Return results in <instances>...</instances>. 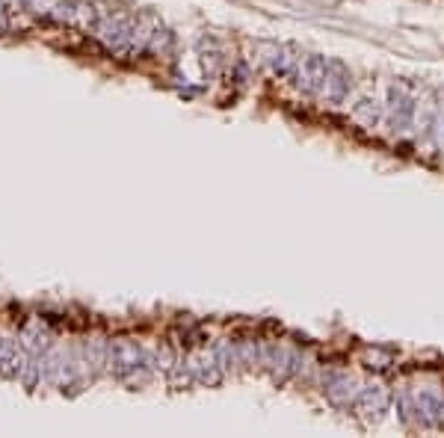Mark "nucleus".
<instances>
[{"instance_id":"f257e3e1","label":"nucleus","mask_w":444,"mask_h":438,"mask_svg":"<svg viewBox=\"0 0 444 438\" xmlns=\"http://www.w3.org/2000/svg\"><path fill=\"white\" fill-rule=\"evenodd\" d=\"M388 403H391L388 388H385L382 382H368V385L359 388V397H355V403H352V412L359 415L361 424L373 426V424H379L385 417Z\"/></svg>"},{"instance_id":"f03ea898","label":"nucleus","mask_w":444,"mask_h":438,"mask_svg":"<svg viewBox=\"0 0 444 438\" xmlns=\"http://www.w3.org/2000/svg\"><path fill=\"white\" fill-rule=\"evenodd\" d=\"M414 113H418V101L403 86H391L388 104H385V116H388L391 131H409L414 122Z\"/></svg>"},{"instance_id":"7ed1b4c3","label":"nucleus","mask_w":444,"mask_h":438,"mask_svg":"<svg viewBox=\"0 0 444 438\" xmlns=\"http://www.w3.org/2000/svg\"><path fill=\"white\" fill-rule=\"evenodd\" d=\"M323 394H326V403L335 406V409H352L355 397H359V382L350 373H341V371L326 373Z\"/></svg>"},{"instance_id":"20e7f679","label":"nucleus","mask_w":444,"mask_h":438,"mask_svg":"<svg viewBox=\"0 0 444 438\" xmlns=\"http://www.w3.org/2000/svg\"><path fill=\"white\" fill-rule=\"evenodd\" d=\"M350 89H352V74L350 68L341 63V59H329V74H326V83H323V92L320 98L326 104H343L350 98Z\"/></svg>"},{"instance_id":"39448f33","label":"nucleus","mask_w":444,"mask_h":438,"mask_svg":"<svg viewBox=\"0 0 444 438\" xmlns=\"http://www.w3.org/2000/svg\"><path fill=\"white\" fill-rule=\"evenodd\" d=\"M326 74H329V56H320V54L305 56V63H302V83H305L308 92H314V95L323 92Z\"/></svg>"},{"instance_id":"423d86ee","label":"nucleus","mask_w":444,"mask_h":438,"mask_svg":"<svg viewBox=\"0 0 444 438\" xmlns=\"http://www.w3.org/2000/svg\"><path fill=\"white\" fill-rule=\"evenodd\" d=\"M350 118L355 125H361V127H377L385 118V107L377 101V98H361L359 104H352Z\"/></svg>"},{"instance_id":"0eeeda50","label":"nucleus","mask_w":444,"mask_h":438,"mask_svg":"<svg viewBox=\"0 0 444 438\" xmlns=\"http://www.w3.org/2000/svg\"><path fill=\"white\" fill-rule=\"evenodd\" d=\"M397 415H400L403 424H421L418 403H414L409 394H400V397H397Z\"/></svg>"}]
</instances>
